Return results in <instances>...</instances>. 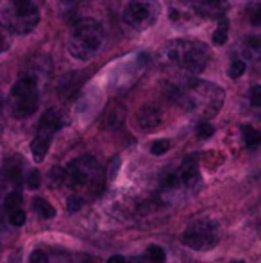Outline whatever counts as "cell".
Returning <instances> with one entry per match:
<instances>
[{"instance_id":"1","label":"cell","mask_w":261,"mask_h":263,"mask_svg":"<svg viewBox=\"0 0 261 263\" xmlns=\"http://www.w3.org/2000/svg\"><path fill=\"white\" fill-rule=\"evenodd\" d=\"M170 95L188 113L202 120L215 117L224 104V90L208 81H185L183 84L172 86Z\"/></svg>"},{"instance_id":"2","label":"cell","mask_w":261,"mask_h":263,"mask_svg":"<svg viewBox=\"0 0 261 263\" xmlns=\"http://www.w3.org/2000/svg\"><path fill=\"white\" fill-rule=\"evenodd\" d=\"M211 58L209 49L197 40H172L161 49V65L186 76H195L206 70Z\"/></svg>"},{"instance_id":"3","label":"cell","mask_w":261,"mask_h":263,"mask_svg":"<svg viewBox=\"0 0 261 263\" xmlns=\"http://www.w3.org/2000/svg\"><path fill=\"white\" fill-rule=\"evenodd\" d=\"M104 45V31L95 20H81L73 25L68 36V52L79 61H90Z\"/></svg>"},{"instance_id":"4","label":"cell","mask_w":261,"mask_h":263,"mask_svg":"<svg viewBox=\"0 0 261 263\" xmlns=\"http://www.w3.org/2000/svg\"><path fill=\"white\" fill-rule=\"evenodd\" d=\"M66 184L72 188L88 190L90 195L97 197L106 186V176L98 161L91 156L75 158L66 168Z\"/></svg>"},{"instance_id":"5","label":"cell","mask_w":261,"mask_h":263,"mask_svg":"<svg viewBox=\"0 0 261 263\" xmlns=\"http://www.w3.org/2000/svg\"><path fill=\"white\" fill-rule=\"evenodd\" d=\"M43 0H9L4 20L6 27L14 34H29L39 24V11Z\"/></svg>"},{"instance_id":"6","label":"cell","mask_w":261,"mask_h":263,"mask_svg":"<svg viewBox=\"0 0 261 263\" xmlns=\"http://www.w3.org/2000/svg\"><path fill=\"white\" fill-rule=\"evenodd\" d=\"M11 113L14 118H29L38 111L39 106V86L34 73H24L13 84L9 93Z\"/></svg>"},{"instance_id":"7","label":"cell","mask_w":261,"mask_h":263,"mask_svg":"<svg viewBox=\"0 0 261 263\" xmlns=\"http://www.w3.org/2000/svg\"><path fill=\"white\" fill-rule=\"evenodd\" d=\"M63 125H65V118L59 109L50 107V109H47L45 113H43L42 120H39V124H38L36 136L31 143V153L36 163H42L43 159H45L47 153H49V149H50V143H52L54 135H56Z\"/></svg>"},{"instance_id":"8","label":"cell","mask_w":261,"mask_h":263,"mask_svg":"<svg viewBox=\"0 0 261 263\" xmlns=\"http://www.w3.org/2000/svg\"><path fill=\"white\" fill-rule=\"evenodd\" d=\"M218 222L213 218H198L192 222L186 233L183 235V243L195 251H209L216 247L220 240Z\"/></svg>"},{"instance_id":"9","label":"cell","mask_w":261,"mask_h":263,"mask_svg":"<svg viewBox=\"0 0 261 263\" xmlns=\"http://www.w3.org/2000/svg\"><path fill=\"white\" fill-rule=\"evenodd\" d=\"M161 7L157 0H129L124 11V20L134 31H147L157 22Z\"/></svg>"},{"instance_id":"10","label":"cell","mask_w":261,"mask_h":263,"mask_svg":"<svg viewBox=\"0 0 261 263\" xmlns=\"http://www.w3.org/2000/svg\"><path fill=\"white\" fill-rule=\"evenodd\" d=\"M200 18L195 0H168V20L179 27L195 25Z\"/></svg>"},{"instance_id":"11","label":"cell","mask_w":261,"mask_h":263,"mask_svg":"<svg viewBox=\"0 0 261 263\" xmlns=\"http://www.w3.org/2000/svg\"><path fill=\"white\" fill-rule=\"evenodd\" d=\"M136 124H138L139 129H143V131H147V133L156 131V129L163 124V111H161V107H157L154 104L143 106L142 109L138 111V115H136Z\"/></svg>"},{"instance_id":"12","label":"cell","mask_w":261,"mask_h":263,"mask_svg":"<svg viewBox=\"0 0 261 263\" xmlns=\"http://www.w3.org/2000/svg\"><path fill=\"white\" fill-rule=\"evenodd\" d=\"M181 183L188 188H195L200 183V172H198V165L195 158H186L181 166Z\"/></svg>"},{"instance_id":"13","label":"cell","mask_w":261,"mask_h":263,"mask_svg":"<svg viewBox=\"0 0 261 263\" xmlns=\"http://www.w3.org/2000/svg\"><path fill=\"white\" fill-rule=\"evenodd\" d=\"M200 16L222 18L227 9V0H195Z\"/></svg>"},{"instance_id":"14","label":"cell","mask_w":261,"mask_h":263,"mask_svg":"<svg viewBox=\"0 0 261 263\" xmlns=\"http://www.w3.org/2000/svg\"><path fill=\"white\" fill-rule=\"evenodd\" d=\"M4 174L7 181L13 184H20L24 181V159L20 156H11L4 163Z\"/></svg>"},{"instance_id":"15","label":"cell","mask_w":261,"mask_h":263,"mask_svg":"<svg viewBox=\"0 0 261 263\" xmlns=\"http://www.w3.org/2000/svg\"><path fill=\"white\" fill-rule=\"evenodd\" d=\"M244 54L251 61H261V34H251L244 40Z\"/></svg>"},{"instance_id":"16","label":"cell","mask_w":261,"mask_h":263,"mask_svg":"<svg viewBox=\"0 0 261 263\" xmlns=\"http://www.w3.org/2000/svg\"><path fill=\"white\" fill-rule=\"evenodd\" d=\"M242 133H244V142H245V145H247V149L254 151L261 145V133L256 127H252V125H244Z\"/></svg>"},{"instance_id":"17","label":"cell","mask_w":261,"mask_h":263,"mask_svg":"<svg viewBox=\"0 0 261 263\" xmlns=\"http://www.w3.org/2000/svg\"><path fill=\"white\" fill-rule=\"evenodd\" d=\"M32 208L36 210V213H38L39 217L47 218V220L56 217V208H54L49 201H45V199H42V197H36L34 201H32Z\"/></svg>"},{"instance_id":"18","label":"cell","mask_w":261,"mask_h":263,"mask_svg":"<svg viewBox=\"0 0 261 263\" xmlns=\"http://www.w3.org/2000/svg\"><path fill=\"white\" fill-rule=\"evenodd\" d=\"M227 36H229V22H227L226 16H222L215 32H213V43L215 45H224L227 42Z\"/></svg>"},{"instance_id":"19","label":"cell","mask_w":261,"mask_h":263,"mask_svg":"<svg viewBox=\"0 0 261 263\" xmlns=\"http://www.w3.org/2000/svg\"><path fill=\"white\" fill-rule=\"evenodd\" d=\"M49 181L52 188H61L63 184H66V168H63V166H54L49 172Z\"/></svg>"},{"instance_id":"20","label":"cell","mask_w":261,"mask_h":263,"mask_svg":"<svg viewBox=\"0 0 261 263\" xmlns=\"http://www.w3.org/2000/svg\"><path fill=\"white\" fill-rule=\"evenodd\" d=\"M22 201H24V197H22V194L18 190L14 192H9V194L6 195V199H4V210L6 211H14L18 210L22 206Z\"/></svg>"},{"instance_id":"21","label":"cell","mask_w":261,"mask_h":263,"mask_svg":"<svg viewBox=\"0 0 261 263\" xmlns=\"http://www.w3.org/2000/svg\"><path fill=\"white\" fill-rule=\"evenodd\" d=\"M108 125L109 127H120L122 125V122H124V109L122 107H113V109H109V113H108Z\"/></svg>"},{"instance_id":"22","label":"cell","mask_w":261,"mask_h":263,"mask_svg":"<svg viewBox=\"0 0 261 263\" xmlns=\"http://www.w3.org/2000/svg\"><path fill=\"white\" fill-rule=\"evenodd\" d=\"M147 256L156 263H165V260H167V253H165L163 247L154 246V243L152 246H149V249H147Z\"/></svg>"},{"instance_id":"23","label":"cell","mask_w":261,"mask_h":263,"mask_svg":"<svg viewBox=\"0 0 261 263\" xmlns=\"http://www.w3.org/2000/svg\"><path fill=\"white\" fill-rule=\"evenodd\" d=\"M245 70H247V65H245V61H242V59H234L233 63H231L229 66V77L231 79H238V77H242L245 73Z\"/></svg>"},{"instance_id":"24","label":"cell","mask_w":261,"mask_h":263,"mask_svg":"<svg viewBox=\"0 0 261 263\" xmlns=\"http://www.w3.org/2000/svg\"><path fill=\"white\" fill-rule=\"evenodd\" d=\"M168 151H170V142H168V140H156V142L150 145V153H152L154 156H163Z\"/></svg>"},{"instance_id":"25","label":"cell","mask_w":261,"mask_h":263,"mask_svg":"<svg viewBox=\"0 0 261 263\" xmlns=\"http://www.w3.org/2000/svg\"><path fill=\"white\" fill-rule=\"evenodd\" d=\"M11 47V31L4 24H0V54Z\"/></svg>"},{"instance_id":"26","label":"cell","mask_w":261,"mask_h":263,"mask_svg":"<svg viewBox=\"0 0 261 263\" xmlns=\"http://www.w3.org/2000/svg\"><path fill=\"white\" fill-rule=\"evenodd\" d=\"M25 220H27V215H25L24 210H14L9 213V224H13L14 228H20V226L25 224Z\"/></svg>"},{"instance_id":"27","label":"cell","mask_w":261,"mask_h":263,"mask_svg":"<svg viewBox=\"0 0 261 263\" xmlns=\"http://www.w3.org/2000/svg\"><path fill=\"white\" fill-rule=\"evenodd\" d=\"M213 133H215V127H213L208 120H202L200 124H198V127H197V136H198V138H202V140L211 138Z\"/></svg>"},{"instance_id":"28","label":"cell","mask_w":261,"mask_h":263,"mask_svg":"<svg viewBox=\"0 0 261 263\" xmlns=\"http://www.w3.org/2000/svg\"><path fill=\"white\" fill-rule=\"evenodd\" d=\"M25 183H27V186L31 188V190H36V188L42 186V174H39L38 170H31V172L27 174V177H25Z\"/></svg>"},{"instance_id":"29","label":"cell","mask_w":261,"mask_h":263,"mask_svg":"<svg viewBox=\"0 0 261 263\" xmlns=\"http://www.w3.org/2000/svg\"><path fill=\"white\" fill-rule=\"evenodd\" d=\"M84 201L81 195H70L68 201H66V210H68V213H77L81 208H83Z\"/></svg>"},{"instance_id":"30","label":"cell","mask_w":261,"mask_h":263,"mask_svg":"<svg viewBox=\"0 0 261 263\" xmlns=\"http://www.w3.org/2000/svg\"><path fill=\"white\" fill-rule=\"evenodd\" d=\"M249 99H251V104L254 107H261V84H256V86L251 88Z\"/></svg>"},{"instance_id":"31","label":"cell","mask_w":261,"mask_h":263,"mask_svg":"<svg viewBox=\"0 0 261 263\" xmlns=\"http://www.w3.org/2000/svg\"><path fill=\"white\" fill-rule=\"evenodd\" d=\"M181 183V177H177L175 174H168V176L163 177V188H167V190H172V188H175L177 184Z\"/></svg>"},{"instance_id":"32","label":"cell","mask_w":261,"mask_h":263,"mask_svg":"<svg viewBox=\"0 0 261 263\" xmlns=\"http://www.w3.org/2000/svg\"><path fill=\"white\" fill-rule=\"evenodd\" d=\"M249 20H251L252 25H261V4L254 6L249 13Z\"/></svg>"},{"instance_id":"33","label":"cell","mask_w":261,"mask_h":263,"mask_svg":"<svg viewBox=\"0 0 261 263\" xmlns=\"http://www.w3.org/2000/svg\"><path fill=\"white\" fill-rule=\"evenodd\" d=\"M29 261H31V263H49V256H47L45 251L36 249L34 253L31 254V258H29Z\"/></svg>"},{"instance_id":"34","label":"cell","mask_w":261,"mask_h":263,"mask_svg":"<svg viewBox=\"0 0 261 263\" xmlns=\"http://www.w3.org/2000/svg\"><path fill=\"white\" fill-rule=\"evenodd\" d=\"M108 263H129V261H127L124 256H120V254H115V256H111V258H109Z\"/></svg>"},{"instance_id":"35","label":"cell","mask_w":261,"mask_h":263,"mask_svg":"<svg viewBox=\"0 0 261 263\" xmlns=\"http://www.w3.org/2000/svg\"><path fill=\"white\" fill-rule=\"evenodd\" d=\"M129 263H156V261H152L149 256H138V258H134V260H131Z\"/></svg>"},{"instance_id":"36","label":"cell","mask_w":261,"mask_h":263,"mask_svg":"<svg viewBox=\"0 0 261 263\" xmlns=\"http://www.w3.org/2000/svg\"><path fill=\"white\" fill-rule=\"evenodd\" d=\"M229 263H245L244 260H234V261H229Z\"/></svg>"},{"instance_id":"37","label":"cell","mask_w":261,"mask_h":263,"mask_svg":"<svg viewBox=\"0 0 261 263\" xmlns=\"http://www.w3.org/2000/svg\"><path fill=\"white\" fill-rule=\"evenodd\" d=\"M61 2H65V4H70V2H73V0H61Z\"/></svg>"}]
</instances>
